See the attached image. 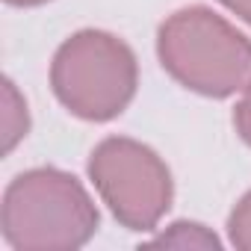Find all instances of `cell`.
<instances>
[{
	"instance_id": "cell-1",
	"label": "cell",
	"mask_w": 251,
	"mask_h": 251,
	"mask_svg": "<svg viewBox=\"0 0 251 251\" xmlns=\"http://www.w3.org/2000/svg\"><path fill=\"white\" fill-rule=\"evenodd\" d=\"M98 230V207L59 169L18 175L3 195V236L18 251H71Z\"/></svg>"
},
{
	"instance_id": "cell-3",
	"label": "cell",
	"mask_w": 251,
	"mask_h": 251,
	"mask_svg": "<svg viewBox=\"0 0 251 251\" xmlns=\"http://www.w3.org/2000/svg\"><path fill=\"white\" fill-rule=\"evenodd\" d=\"M50 86L59 103L77 118L109 121L136 95V56L112 33L80 30L56 50Z\"/></svg>"
},
{
	"instance_id": "cell-10",
	"label": "cell",
	"mask_w": 251,
	"mask_h": 251,
	"mask_svg": "<svg viewBox=\"0 0 251 251\" xmlns=\"http://www.w3.org/2000/svg\"><path fill=\"white\" fill-rule=\"evenodd\" d=\"M12 6H39V3H48V0H6Z\"/></svg>"
},
{
	"instance_id": "cell-7",
	"label": "cell",
	"mask_w": 251,
	"mask_h": 251,
	"mask_svg": "<svg viewBox=\"0 0 251 251\" xmlns=\"http://www.w3.org/2000/svg\"><path fill=\"white\" fill-rule=\"evenodd\" d=\"M227 233L230 242L242 251H251V192L233 207L230 219H227Z\"/></svg>"
},
{
	"instance_id": "cell-8",
	"label": "cell",
	"mask_w": 251,
	"mask_h": 251,
	"mask_svg": "<svg viewBox=\"0 0 251 251\" xmlns=\"http://www.w3.org/2000/svg\"><path fill=\"white\" fill-rule=\"evenodd\" d=\"M233 124H236V133L251 145V80L242 86V98L233 109Z\"/></svg>"
},
{
	"instance_id": "cell-9",
	"label": "cell",
	"mask_w": 251,
	"mask_h": 251,
	"mask_svg": "<svg viewBox=\"0 0 251 251\" xmlns=\"http://www.w3.org/2000/svg\"><path fill=\"white\" fill-rule=\"evenodd\" d=\"M219 3H225L233 15H239L245 24H251V0H219Z\"/></svg>"
},
{
	"instance_id": "cell-5",
	"label": "cell",
	"mask_w": 251,
	"mask_h": 251,
	"mask_svg": "<svg viewBox=\"0 0 251 251\" xmlns=\"http://www.w3.org/2000/svg\"><path fill=\"white\" fill-rule=\"evenodd\" d=\"M3 154H9L30 130V115H27V103L18 95L12 80H3Z\"/></svg>"
},
{
	"instance_id": "cell-2",
	"label": "cell",
	"mask_w": 251,
	"mask_h": 251,
	"mask_svg": "<svg viewBox=\"0 0 251 251\" xmlns=\"http://www.w3.org/2000/svg\"><path fill=\"white\" fill-rule=\"evenodd\" d=\"M163 68L186 89L227 98L251 80V39L207 6H189L157 33Z\"/></svg>"
},
{
	"instance_id": "cell-6",
	"label": "cell",
	"mask_w": 251,
	"mask_h": 251,
	"mask_svg": "<svg viewBox=\"0 0 251 251\" xmlns=\"http://www.w3.org/2000/svg\"><path fill=\"white\" fill-rule=\"evenodd\" d=\"M148 245H163V248H219V236L207 230L198 222H175L169 230L154 236Z\"/></svg>"
},
{
	"instance_id": "cell-4",
	"label": "cell",
	"mask_w": 251,
	"mask_h": 251,
	"mask_svg": "<svg viewBox=\"0 0 251 251\" xmlns=\"http://www.w3.org/2000/svg\"><path fill=\"white\" fill-rule=\"evenodd\" d=\"M89 177L127 230H154L172 207V172L142 142L109 136L89 157Z\"/></svg>"
}]
</instances>
